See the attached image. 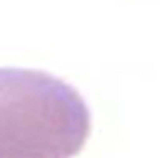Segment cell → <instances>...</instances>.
<instances>
[{
  "mask_svg": "<svg viewBox=\"0 0 160 158\" xmlns=\"http://www.w3.org/2000/svg\"><path fill=\"white\" fill-rule=\"evenodd\" d=\"M89 130V113L73 89L40 72L0 70V154L58 158Z\"/></svg>",
  "mask_w": 160,
  "mask_h": 158,
  "instance_id": "cell-1",
  "label": "cell"
}]
</instances>
